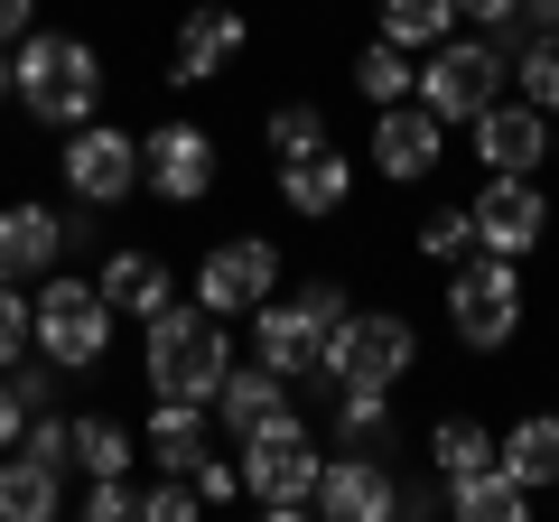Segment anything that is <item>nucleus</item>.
<instances>
[{
    "mask_svg": "<svg viewBox=\"0 0 559 522\" xmlns=\"http://www.w3.org/2000/svg\"><path fill=\"white\" fill-rule=\"evenodd\" d=\"M10 103H20L28 121H47V131H75L103 103V57L84 38H66V28H28V38L10 47Z\"/></svg>",
    "mask_w": 559,
    "mask_h": 522,
    "instance_id": "obj_1",
    "label": "nucleus"
},
{
    "mask_svg": "<svg viewBox=\"0 0 559 522\" xmlns=\"http://www.w3.org/2000/svg\"><path fill=\"white\" fill-rule=\"evenodd\" d=\"M140 373H150L159 402H205V411H215L224 373H234L224 318H215V308H159V318H150V345H140Z\"/></svg>",
    "mask_w": 559,
    "mask_h": 522,
    "instance_id": "obj_2",
    "label": "nucleus"
},
{
    "mask_svg": "<svg viewBox=\"0 0 559 522\" xmlns=\"http://www.w3.org/2000/svg\"><path fill=\"white\" fill-rule=\"evenodd\" d=\"M336 318H345V289L336 281H308V289H289V299H261L252 308V355L271 364V373H326V336H336Z\"/></svg>",
    "mask_w": 559,
    "mask_h": 522,
    "instance_id": "obj_3",
    "label": "nucleus"
},
{
    "mask_svg": "<svg viewBox=\"0 0 559 522\" xmlns=\"http://www.w3.org/2000/svg\"><path fill=\"white\" fill-rule=\"evenodd\" d=\"M28 318H38V355L57 364V373H94V364L112 355V299H103L94 281L47 271V289L28 299Z\"/></svg>",
    "mask_w": 559,
    "mask_h": 522,
    "instance_id": "obj_4",
    "label": "nucleus"
},
{
    "mask_svg": "<svg viewBox=\"0 0 559 522\" xmlns=\"http://www.w3.org/2000/svg\"><path fill=\"white\" fill-rule=\"evenodd\" d=\"M234 466H242V495H252L271 522L318 513V466H326V448L308 439L299 420H280V429H261V439H242Z\"/></svg>",
    "mask_w": 559,
    "mask_h": 522,
    "instance_id": "obj_5",
    "label": "nucleus"
},
{
    "mask_svg": "<svg viewBox=\"0 0 559 522\" xmlns=\"http://www.w3.org/2000/svg\"><path fill=\"white\" fill-rule=\"evenodd\" d=\"M448 327H457L476 355L513 345V327H522V271L503 252H466L457 281H448Z\"/></svg>",
    "mask_w": 559,
    "mask_h": 522,
    "instance_id": "obj_6",
    "label": "nucleus"
},
{
    "mask_svg": "<svg viewBox=\"0 0 559 522\" xmlns=\"http://www.w3.org/2000/svg\"><path fill=\"white\" fill-rule=\"evenodd\" d=\"M419 103L439 121H476L485 103L503 94V47L495 38H439L429 57H419V84H411Z\"/></svg>",
    "mask_w": 559,
    "mask_h": 522,
    "instance_id": "obj_7",
    "label": "nucleus"
},
{
    "mask_svg": "<svg viewBox=\"0 0 559 522\" xmlns=\"http://www.w3.org/2000/svg\"><path fill=\"white\" fill-rule=\"evenodd\" d=\"M411 355H419V336L392 308H345L336 336H326V382H382V392H392V382L411 373Z\"/></svg>",
    "mask_w": 559,
    "mask_h": 522,
    "instance_id": "obj_8",
    "label": "nucleus"
},
{
    "mask_svg": "<svg viewBox=\"0 0 559 522\" xmlns=\"http://www.w3.org/2000/svg\"><path fill=\"white\" fill-rule=\"evenodd\" d=\"M66 187H75L84 205H121L140 187V141L112 131V121H75V131H66Z\"/></svg>",
    "mask_w": 559,
    "mask_h": 522,
    "instance_id": "obj_9",
    "label": "nucleus"
},
{
    "mask_svg": "<svg viewBox=\"0 0 559 522\" xmlns=\"http://www.w3.org/2000/svg\"><path fill=\"white\" fill-rule=\"evenodd\" d=\"M271 289H280V252L261 234H242V242L197 261V308H215V318H252Z\"/></svg>",
    "mask_w": 559,
    "mask_h": 522,
    "instance_id": "obj_10",
    "label": "nucleus"
},
{
    "mask_svg": "<svg viewBox=\"0 0 559 522\" xmlns=\"http://www.w3.org/2000/svg\"><path fill=\"white\" fill-rule=\"evenodd\" d=\"M466 215H476V252H503V261H522L550 234V197H540L532 178H485V197L466 205Z\"/></svg>",
    "mask_w": 559,
    "mask_h": 522,
    "instance_id": "obj_11",
    "label": "nucleus"
},
{
    "mask_svg": "<svg viewBox=\"0 0 559 522\" xmlns=\"http://www.w3.org/2000/svg\"><path fill=\"white\" fill-rule=\"evenodd\" d=\"M66 242H84V215H57V205H0V281L57 271Z\"/></svg>",
    "mask_w": 559,
    "mask_h": 522,
    "instance_id": "obj_12",
    "label": "nucleus"
},
{
    "mask_svg": "<svg viewBox=\"0 0 559 522\" xmlns=\"http://www.w3.org/2000/svg\"><path fill=\"white\" fill-rule=\"evenodd\" d=\"M439 159H448V121L429 112L419 94L411 103H382V121H373V168H382V178L411 187V178H429Z\"/></svg>",
    "mask_w": 559,
    "mask_h": 522,
    "instance_id": "obj_13",
    "label": "nucleus"
},
{
    "mask_svg": "<svg viewBox=\"0 0 559 522\" xmlns=\"http://www.w3.org/2000/svg\"><path fill=\"white\" fill-rule=\"evenodd\" d=\"M318 513H326V522H382V513H401L392 466H382L373 448H345V458H326V466H318Z\"/></svg>",
    "mask_w": 559,
    "mask_h": 522,
    "instance_id": "obj_14",
    "label": "nucleus"
},
{
    "mask_svg": "<svg viewBox=\"0 0 559 522\" xmlns=\"http://www.w3.org/2000/svg\"><path fill=\"white\" fill-rule=\"evenodd\" d=\"M140 178L159 187L168 205H197L215 187V141H205L197 121H159L150 141H140Z\"/></svg>",
    "mask_w": 559,
    "mask_h": 522,
    "instance_id": "obj_15",
    "label": "nucleus"
},
{
    "mask_svg": "<svg viewBox=\"0 0 559 522\" xmlns=\"http://www.w3.org/2000/svg\"><path fill=\"white\" fill-rule=\"evenodd\" d=\"M476 159L495 168V178H532L540 159H550V112L540 103H485L476 112Z\"/></svg>",
    "mask_w": 559,
    "mask_h": 522,
    "instance_id": "obj_16",
    "label": "nucleus"
},
{
    "mask_svg": "<svg viewBox=\"0 0 559 522\" xmlns=\"http://www.w3.org/2000/svg\"><path fill=\"white\" fill-rule=\"evenodd\" d=\"M242 38H252V28H242V10H215V0H205V10H187V20H178V47H168V84H178V94L215 84L224 66L242 57Z\"/></svg>",
    "mask_w": 559,
    "mask_h": 522,
    "instance_id": "obj_17",
    "label": "nucleus"
},
{
    "mask_svg": "<svg viewBox=\"0 0 559 522\" xmlns=\"http://www.w3.org/2000/svg\"><path fill=\"white\" fill-rule=\"evenodd\" d=\"M215 420L234 429V439H261V429H280V420H299L289 411V373H271V364H234L224 373V392H215Z\"/></svg>",
    "mask_w": 559,
    "mask_h": 522,
    "instance_id": "obj_18",
    "label": "nucleus"
},
{
    "mask_svg": "<svg viewBox=\"0 0 559 522\" xmlns=\"http://www.w3.org/2000/svg\"><path fill=\"white\" fill-rule=\"evenodd\" d=\"M345 197H355V159H345L336 141H326V150H308V159H280V205H289V215L326 224Z\"/></svg>",
    "mask_w": 559,
    "mask_h": 522,
    "instance_id": "obj_19",
    "label": "nucleus"
},
{
    "mask_svg": "<svg viewBox=\"0 0 559 522\" xmlns=\"http://www.w3.org/2000/svg\"><path fill=\"white\" fill-rule=\"evenodd\" d=\"M94 289L112 299V318H140V327L159 318V308H178V271H168L159 252H112Z\"/></svg>",
    "mask_w": 559,
    "mask_h": 522,
    "instance_id": "obj_20",
    "label": "nucleus"
},
{
    "mask_svg": "<svg viewBox=\"0 0 559 522\" xmlns=\"http://www.w3.org/2000/svg\"><path fill=\"white\" fill-rule=\"evenodd\" d=\"M448 503H457L466 522H522L532 513V485H522L503 458H485V466H466V476H448Z\"/></svg>",
    "mask_w": 559,
    "mask_h": 522,
    "instance_id": "obj_21",
    "label": "nucleus"
},
{
    "mask_svg": "<svg viewBox=\"0 0 559 522\" xmlns=\"http://www.w3.org/2000/svg\"><path fill=\"white\" fill-rule=\"evenodd\" d=\"M140 458H159L168 476H197L205 466V402H159L140 429Z\"/></svg>",
    "mask_w": 559,
    "mask_h": 522,
    "instance_id": "obj_22",
    "label": "nucleus"
},
{
    "mask_svg": "<svg viewBox=\"0 0 559 522\" xmlns=\"http://www.w3.org/2000/svg\"><path fill=\"white\" fill-rule=\"evenodd\" d=\"M57 476L66 466H47V458H0V522H47L57 513Z\"/></svg>",
    "mask_w": 559,
    "mask_h": 522,
    "instance_id": "obj_23",
    "label": "nucleus"
},
{
    "mask_svg": "<svg viewBox=\"0 0 559 522\" xmlns=\"http://www.w3.org/2000/svg\"><path fill=\"white\" fill-rule=\"evenodd\" d=\"M495 458L513 466L522 485H559V420H550V411H532V420H513V439H503Z\"/></svg>",
    "mask_w": 559,
    "mask_h": 522,
    "instance_id": "obj_24",
    "label": "nucleus"
},
{
    "mask_svg": "<svg viewBox=\"0 0 559 522\" xmlns=\"http://www.w3.org/2000/svg\"><path fill=\"white\" fill-rule=\"evenodd\" d=\"M336 439L345 448H382L392 439V392H382V382H336Z\"/></svg>",
    "mask_w": 559,
    "mask_h": 522,
    "instance_id": "obj_25",
    "label": "nucleus"
},
{
    "mask_svg": "<svg viewBox=\"0 0 559 522\" xmlns=\"http://www.w3.org/2000/svg\"><path fill=\"white\" fill-rule=\"evenodd\" d=\"M411 84H419L411 47L373 38V47H364V57H355V94H364V103H411Z\"/></svg>",
    "mask_w": 559,
    "mask_h": 522,
    "instance_id": "obj_26",
    "label": "nucleus"
},
{
    "mask_svg": "<svg viewBox=\"0 0 559 522\" xmlns=\"http://www.w3.org/2000/svg\"><path fill=\"white\" fill-rule=\"evenodd\" d=\"M66 466H84V476H131V429L121 420H75Z\"/></svg>",
    "mask_w": 559,
    "mask_h": 522,
    "instance_id": "obj_27",
    "label": "nucleus"
},
{
    "mask_svg": "<svg viewBox=\"0 0 559 522\" xmlns=\"http://www.w3.org/2000/svg\"><path fill=\"white\" fill-rule=\"evenodd\" d=\"M457 28V0H382V38L392 47H439Z\"/></svg>",
    "mask_w": 559,
    "mask_h": 522,
    "instance_id": "obj_28",
    "label": "nucleus"
},
{
    "mask_svg": "<svg viewBox=\"0 0 559 522\" xmlns=\"http://www.w3.org/2000/svg\"><path fill=\"white\" fill-rule=\"evenodd\" d=\"M495 458V439H485V420H439L429 429V476H466V466Z\"/></svg>",
    "mask_w": 559,
    "mask_h": 522,
    "instance_id": "obj_29",
    "label": "nucleus"
},
{
    "mask_svg": "<svg viewBox=\"0 0 559 522\" xmlns=\"http://www.w3.org/2000/svg\"><path fill=\"white\" fill-rule=\"evenodd\" d=\"M261 141H271V159H308V150H326V112L318 103H280L261 121Z\"/></svg>",
    "mask_w": 559,
    "mask_h": 522,
    "instance_id": "obj_30",
    "label": "nucleus"
},
{
    "mask_svg": "<svg viewBox=\"0 0 559 522\" xmlns=\"http://www.w3.org/2000/svg\"><path fill=\"white\" fill-rule=\"evenodd\" d=\"M466 252H476V215H466V205H429V215H419V261H448V271H457Z\"/></svg>",
    "mask_w": 559,
    "mask_h": 522,
    "instance_id": "obj_31",
    "label": "nucleus"
},
{
    "mask_svg": "<svg viewBox=\"0 0 559 522\" xmlns=\"http://www.w3.org/2000/svg\"><path fill=\"white\" fill-rule=\"evenodd\" d=\"M513 84H522V103H540V112H559V28H540V38L522 47Z\"/></svg>",
    "mask_w": 559,
    "mask_h": 522,
    "instance_id": "obj_32",
    "label": "nucleus"
},
{
    "mask_svg": "<svg viewBox=\"0 0 559 522\" xmlns=\"http://www.w3.org/2000/svg\"><path fill=\"white\" fill-rule=\"evenodd\" d=\"M38 345V318H28V299H20V281H0V373Z\"/></svg>",
    "mask_w": 559,
    "mask_h": 522,
    "instance_id": "obj_33",
    "label": "nucleus"
},
{
    "mask_svg": "<svg viewBox=\"0 0 559 522\" xmlns=\"http://www.w3.org/2000/svg\"><path fill=\"white\" fill-rule=\"evenodd\" d=\"M140 513H150V522H197L205 495H197V476H168V485H150V495H140Z\"/></svg>",
    "mask_w": 559,
    "mask_h": 522,
    "instance_id": "obj_34",
    "label": "nucleus"
},
{
    "mask_svg": "<svg viewBox=\"0 0 559 522\" xmlns=\"http://www.w3.org/2000/svg\"><path fill=\"white\" fill-rule=\"evenodd\" d=\"M84 513H94V522H131V513H140V485H131V476H94Z\"/></svg>",
    "mask_w": 559,
    "mask_h": 522,
    "instance_id": "obj_35",
    "label": "nucleus"
},
{
    "mask_svg": "<svg viewBox=\"0 0 559 522\" xmlns=\"http://www.w3.org/2000/svg\"><path fill=\"white\" fill-rule=\"evenodd\" d=\"M66 439H75V420H47V411L20 429V448H28V458H47V466H66Z\"/></svg>",
    "mask_w": 559,
    "mask_h": 522,
    "instance_id": "obj_36",
    "label": "nucleus"
},
{
    "mask_svg": "<svg viewBox=\"0 0 559 522\" xmlns=\"http://www.w3.org/2000/svg\"><path fill=\"white\" fill-rule=\"evenodd\" d=\"M38 420V411H28V392H20V373H0V448H20V429Z\"/></svg>",
    "mask_w": 559,
    "mask_h": 522,
    "instance_id": "obj_37",
    "label": "nucleus"
},
{
    "mask_svg": "<svg viewBox=\"0 0 559 522\" xmlns=\"http://www.w3.org/2000/svg\"><path fill=\"white\" fill-rule=\"evenodd\" d=\"M197 495H205V503H234V495H242V466L205 458V466H197Z\"/></svg>",
    "mask_w": 559,
    "mask_h": 522,
    "instance_id": "obj_38",
    "label": "nucleus"
},
{
    "mask_svg": "<svg viewBox=\"0 0 559 522\" xmlns=\"http://www.w3.org/2000/svg\"><path fill=\"white\" fill-rule=\"evenodd\" d=\"M457 20H476V28H513V20H522V0H457Z\"/></svg>",
    "mask_w": 559,
    "mask_h": 522,
    "instance_id": "obj_39",
    "label": "nucleus"
},
{
    "mask_svg": "<svg viewBox=\"0 0 559 522\" xmlns=\"http://www.w3.org/2000/svg\"><path fill=\"white\" fill-rule=\"evenodd\" d=\"M38 28V0H0V47H20Z\"/></svg>",
    "mask_w": 559,
    "mask_h": 522,
    "instance_id": "obj_40",
    "label": "nucleus"
},
{
    "mask_svg": "<svg viewBox=\"0 0 559 522\" xmlns=\"http://www.w3.org/2000/svg\"><path fill=\"white\" fill-rule=\"evenodd\" d=\"M522 20H532V28H559V0H522Z\"/></svg>",
    "mask_w": 559,
    "mask_h": 522,
    "instance_id": "obj_41",
    "label": "nucleus"
},
{
    "mask_svg": "<svg viewBox=\"0 0 559 522\" xmlns=\"http://www.w3.org/2000/svg\"><path fill=\"white\" fill-rule=\"evenodd\" d=\"M0 103H10V47H0Z\"/></svg>",
    "mask_w": 559,
    "mask_h": 522,
    "instance_id": "obj_42",
    "label": "nucleus"
},
{
    "mask_svg": "<svg viewBox=\"0 0 559 522\" xmlns=\"http://www.w3.org/2000/svg\"><path fill=\"white\" fill-rule=\"evenodd\" d=\"M550 159H559V131H550Z\"/></svg>",
    "mask_w": 559,
    "mask_h": 522,
    "instance_id": "obj_43",
    "label": "nucleus"
}]
</instances>
